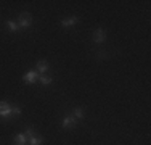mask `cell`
Here are the masks:
<instances>
[{"instance_id":"cell-1","label":"cell","mask_w":151,"mask_h":145,"mask_svg":"<svg viewBox=\"0 0 151 145\" xmlns=\"http://www.w3.org/2000/svg\"><path fill=\"white\" fill-rule=\"evenodd\" d=\"M32 24V16L29 12H21L19 16H18V26H19L21 29H27L31 28Z\"/></svg>"},{"instance_id":"cell-2","label":"cell","mask_w":151,"mask_h":145,"mask_svg":"<svg viewBox=\"0 0 151 145\" xmlns=\"http://www.w3.org/2000/svg\"><path fill=\"white\" fill-rule=\"evenodd\" d=\"M106 41V29H103V28H98V29H95V32H93V42L95 44H103Z\"/></svg>"},{"instance_id":"cell-3","label":"cell","mask_w":151,"mask_h":145,"mask_svg":"<svg viewBox=\"0 0 151 145\" xmlns=\"http://www.w3.org/2000/svg\"><path fill=\"white\" fill-rule=\"evenodd\" d=\"M76 124H77V119L74 118V116H64L63 121H61V126H63L64 129H73L76 128Z\"/></svg>"},{"instance_id":"cell-4","label":"cell","mask_w":151,"mask_h":145,"mask_svg":"<svg viewBox=\"0 0 151 145\" xmlns=\"http://www.w3.org/2000/svg\"><path fill=\"white\" fill-rule=\"evenodd\" d=\"M37 79H39V72H37V71H27L26 74L23 76L24 84H34Z\"/></svg>"},{"instance_id":"cell-5","label":"cell","mask_w":151,"mask_h":145,"mask_svg":"<svg viewBox=\"0 0 151 145\" xmlns=\"http://www.w3.org/2000/svg\"><path fill=\"white\" fill-rule=\"evenodd\" d=\"M35 68H37L35 71H37L39 74H44V72H47L50 70V65H48V61H47V60H39L37 63H35Z\"/></svg>"},{"instance_id":"cell-6","label":"cell","mask_w":151,"mask_h":145,"mask_svg":"<svg viewBox=\"0 0 151 145\" xmlns=\"http://www.w3.org/2000/svg\"><path fill=\"white\" fill-rule=\"evenodd\" d=\"M79 16H71V18H66V20H63L61 21V26L63 28H73L74 24H77L79 23Z\"/></svg>"},{"instance_id":"cell-7","label":"cell","mask_w":151,"mask_h":145,"mask_svg":"<svg viewBox=\"0 0 151 145\" xmlns=\"http://www.w3.org/2000/svg\"><path fill=\"white\" fill-rule=\"evenodd\" d=\"M13 142H15V145H27V136L26 134H16Z\"/></svg>"},{"instance_id":"cell-8","label":"cell","mask_w":151,"mask_h":145,"mask_svg":"<svg viewBox=\"0 0 151 145\" xmlns=\"http://www.w3.org/2000/svg\"><path fill=\"white\" fill-rule=\"evenodd\" d=\"M39 82H40L42 86H52L53 78L52 76H45V74H39Z\"/></svg>"},{"instance_id":"cell-9","label":"cell","mask_w":151,"mask_h":145,"mask_svg":"<svg viewBox=\"0 0 151 145\" xmlns=\"http://www.w3.org/2000/svg\"><path fill=\"white\" fill-rule=\"evenodd\" d=\"M27 144L29 145H42L44 144V139H42L40 136H32V137H29V139H27Z\"/></svg>"},{"instance_id":"cell-10","label":"cell","mask_w":151,"mask_h":145,"mask_svg":"<svg viewBox=\"0 0 151 145\" xmlns=\"http://www.w3.org/2000/svg\"><path fill=\"white\" fill-rule=\"evenodd\" d=\"M6 26H8V29H10V32H18L19 31V26H18V23L16 21H6Z\"/></svg>"},{"instance_id":"cell-11","label":"cell","mask_w":151,"mask_h":145,"mask_svg":"<svg viewBox=\"0 0 151 145\" xmlns=\"http://www.w3.org/2000/svg\"><path fill=\"white\" fill-rule=\"evenodd\" d=\"M74 118L76 119H77V121H81V119H84V110H82V108L81 107H77V108H76V110H74Z\"/></svg>"},{"instance_id":"cell-12","label":"cell","mask_w":151,"mask_h":145,"mask_svg":"<svg viewBox=\"0 0 151 145\" xmlns=\"http://www.w3.org/2000/svg\"><path fill=\"white\" fill-rule=\"evenodd\" d=\"M21 113H23L21 107H18V105H12V115H15V116H21Z\"/></svg>"},{"instance_id":"cell-13","label":"cell","mask_w":151,"mask_h":145,"mask_svg":"<svg viewBox=\"0 0 151 145\" xmlns=\"http://www.w3.org/2000/svg\"><path fill=\"white\" fill-rule=\"evenodd\" d=\"M12 116V107L6 110H0V118H10Z\"/></svg>"},{"instance_id":"cell-14","label":"cell","mask_w":151,"mask_h":145,"mask_svg":"<svg viewBox=\"0 0 151 145\" xmlns=\"http://www.w3.org/2000/svg\"><path fill=\"white\" fill-rule=\"evenodd\" d=\"M34 132H35V129L32 128V126H27V128H26V136H27V139L34 136Z\"/></svg>"},{"instance_id":"cell-15","label":"cell","mask_w":151,"mask_h":145,"mask_svg":"<svg viewBox=\"0 0 151 145\" xmlns=\"http://www.w3.org/2000/svg\"><path fill=\"white\" fill-rule=\"evenodd\" d=\"M12 105L8 103V102H5V100H2L0 102V110H6V108H10Z\"/></svg>"},{"instance_id":"cell-16","label":"cell","mask_w":151,"mask_h":145,"mask_svg":"<svg viewBox=\"0 0 151 145\" xmlns=\"http://www.w3.org/2000/svg\"><path fill=\"white\" fill-rule=\"evenodd\" d=\"M98 58H100V60H101V58H106V52L100 50V52H98Z\"/></svg>"}]
</instances>
